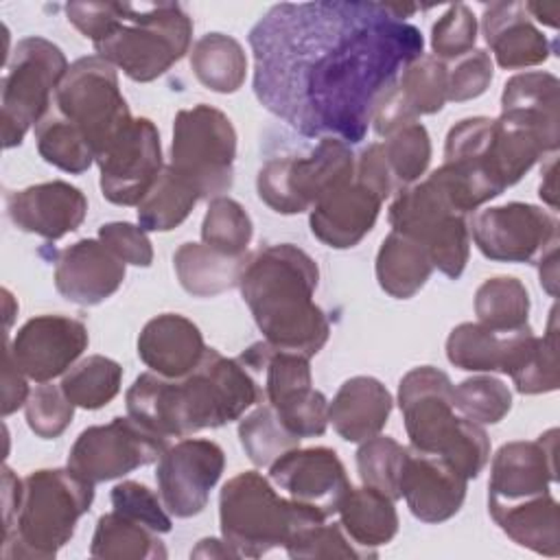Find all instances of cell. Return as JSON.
Returning <instances> with one entry per match:
<instances>
[{
	"instance_id": "obj_48",
	"label": "cell",
	"mask_w": 560,
	"mask_h": 560,
	"mask_svg": "<svg viewBox=\"0 0 560 560\" xmlns=\"http://www.w3.org/2000/svg\"><path fill=\"white\" fill-rule=\"evenodd\" d=\"M477 42V18L466 4H451L431 28L433 57L455 61L470 52Z\"/></svg>"
},
{
	"instance_id": "obj_43",
	"label": "cell",
	"mask_w": 560,
	"mask_h": 560,
	"mask_svg": "<svg viewBox=\"0 0 560 560\" xmlns=\"http://www.w3.org/2000/svg\"><path fill=\"white\" fill-rule=\"evenodd\" d=\"M252 236V219L238 201L230 197L210 199L201 223V238L206 245L228 256H247V245Z\"/></svg>"
},
{
	"instance_id": "obj_57",
	"label": "cell",
	"mask_w": 560,
	"mask_h": 560,
	"mask_svg": "<svg viewBox=\"0 0 560 560\" xmlns=\"http://www.w3.org/2000/svg\"><path fill=\"white\" fill-rule=\"evenodd\" d=\"M525 11L529 13V18H536L538 22L556 28L558 26V4H538V2H525Z\"/></svg>"
},
{
	"instance_id": "obj_50",
	"label": "cell",
	"mask_w": 560,
	"mask_h": 560,
	"mask_svg": "<svg viewBox=\"0 0 560 560\" xmlns=\"http://www.w3.org/2000/svg\"><path fill=\"white\" fill-rule=\"evenodd\" d=\"M112 505L116 512L151 527L158 534H166L173 527L164 503L158 499L153 490H149L140 481L116 483L112 488Z\"/></svg>"
},
{
	"instance_id": "obj_15",
	"label": "cell",
	"mask_w": 560,
	"mask_h": 560,
	"mask_svg": "<svg viewBox=\"0 0 560 560\" xmlns=\"http://www.w3.org/2000/svg\"><path fill=\"white\" fill-rule=\"evenodd\" d=\"M468 230L477 249L497 262H534L558 245L556 217L523 201L479 210L468 221Z\"/></svg>"
},
{
	"instance_id": "obj_23",
	"label": "cell",
	"mask_w": 560,
	"mask_h": 560,
	"mask_svg": "<svg viewBox=\"0 0 560 560\" xmlns=\"http://www.w3.org/2000/svg\"><path fill=\"white\" fill-rule=\"evenodd\" d=\"M7 212L22 232L59 241L85 221L88 199L77 186L55 179L9 192Z\"/></svg>"
},
{
	"instance_id": "obj_35",
	"label": "cell",
	"mask_w": 560,
	"mask_h": 560,
	"mask_svg": "<svg viewBox=\"0 0 560 560\" xmlns=\"http://www.w3.org/2000/svg\"><path fill=\"white\" fill-rule=\"evenodd\" d=\"M190 68L208 90L232 94L245 81L247 57L238 39L232 35L206 33L190 50Z\"/></svg>"
},
{
	"instance_id": "obj_39",
	"label": "cell",
	"mask_w": 560,
	"mask_h": 560,
	"mask_svg": "<svg viewBox=\"0 0 560 560\" xmlns=\"http://www.w3.org/2000/svg\"><path fill=\"white\" fill-rule=\"evenodd\" d=\"M238 440L245 455L258 468H269L287 451L300 446V438L287 429L269 402L241 420Z\"/></svg>"
},
{
	"instance_id": "obj_8",
	"label": "cell",
	"mask_w": 560,
	"mask_h": 560,
	"mask_svg": "<svg viewBox=\"0 0 560 560\" xmlns=\"http://www.w3.org/2000/svg\"><path fill=\"white\" fill-rule=\"evenodd\" d=\"M387 219L394 232L413 238L427 249L433 269L453 280L464 273L470 254L468 219L451 206L433 175L400 188Z\"/></svg>"
},
{
	"instance_id": "obj_16",
	"label": "cell",
	"mask_w": 560,
	"mask_h": 560,
	"mask_svg": "<svg viewBox=\"0 0 560 560\" xmlns=\"http://www.w3.org/2000/svg\"><path fill=\"white\" fill-rule=\"evenodd\" d=\"M96 164L103 197L116 206H138L164 168L158 127L149 118H131Z\"/></svg>"
},
{
	"instance_id": "obj_24",
	"label": "cell",
	"mask_w": 560,
	"mask_h": 560,
	"mask_svg": "<svg viewBox=\"0 0 560 560\" xmlns=\"http://www.w3.org/2000/svg\"><path fill=\"white\" fill-rule=\"evenodd\" d=\"M383 199L361 182L324 195L308 214L311 232L317 241L332 249H350L359 245L374 228Z\"/></svg>"
},
{
	"instance_id": "obj_14",
	"label": "cell",
	"mask_w": 560,
	"mask_h": 560,
	"mask_svg": "<svg viewBox=\"0 0 560 560\" xmlns=\"http://www.w3.org/2000/svg\"><path fill=\"white\" fill-rule=\"evenodd\" d=\"M166 448L168 438L153 433L131 416H118L81 431L70 448L68 468L90 483H101L158 462Z\"/></svg>"
},
{
	"instance_id": "obj_6",
	"label": "cell",
	"mask_w": 560,
	"mask_h": 560,
	"mask_svg": "<svg viewBox=\"0 0 560 560\" xmlns=\"http://www.w3.org/2000/svg\"><path fill=\"white\" fill-rule=\"evenodd\" d=\"M94 483L70 468H42L22 479L15 512L4 521V558L48 560L72 538L90 510Z\"/></svg>"
},
{
	"instance_id": "obj_40",
	"label": "cell",
	"mask_w": 560,
	"mask_h": 560,
	"mask_svg": "<svg viewBox=\"0 0 560 560\" xmlns=\"http://www.w3.org/2000/svg\"><path fill=\"white\" fill-rule=\"evenodd\" d=\"M35 140L39 155L66 173L81 175L92 166V162H96L83 133L57 112L42 118V122L35 127Z\"/></svg>"
},
{
	"instance_id": "obj_44",
	"label": "cell",
	"mask_w": 560,
	"mask_h": 560,
	"mask_svg": "<svg viewBox=\"0 0 560 560\" xmlns=\"http://www.w3.org/2000/svg\"><path fill=\"white\" fill-rule=\"evenodd\" d=\"M521 394H547L558 389V339H556V308L551 311L549 328L542 337H534L525 357L508 374Z\"/></svg>"
},
{
	"instance_id": "obj_18",
	"label": "cell",
	"mask_w": 560,
	"mask_h": 560,
	"mask_svg": "<svg viewBox=\"0 0 560 560\" xmlns=\"http://www.w3.org/2000/svg\"><path fill=\"white\" fill-rule=\"evenodd\" d=\"M90 343L83 322L68 315L31 317L13 337L7 339L18 368L35 383H50L66 374Z\"/></svg>"
},
{
	"instance_id": "obj_33",
	"label": "cell",
	"mask_w": 560,
	"mask_h": 560,
	"mask_svg": "<svg viewBox=\"0 0 560 560\" xmlns=\"http://www.w3.org/2000/svg\"><path fill=\"white\" fill-rule=\"evenodd\" d=\"M558 88L551 72H521L508 79L501 94V114L516 116L551 138L558 136Z\"/></svg>"
},
{
	"instance_id": "obj_41",
	"label": "cell",
	"mask_w": 560,
	"mask_h": 560,
	"mask_svg": "<svg viewBox=\"0 0 560 560\" xmlns=\"http://www.w3.org/2000/svg\"><path fill=\"white\" fill-rule=\"evenodd\" d=\"M396 88L416 118L435 114L448 101V66L442 59L422 52L405 66Z\"/></svg>"
},
{
	"instance_id": "obj_49",
	"label": "cell",
	"mask_w": 560,
	"mask_h": 560,
	"mask_svg": "<svg viewBox=\"0 0 560 560\" xmlns=\"http://www.w3.org/2000/svg\"><path fill=\"white\" fill-rule=\"evenodd\" d=\"M291 558H376L374 553L357 547L343 532L341 523H317L302 532L289 547Z\"/></svg>"
},
{
	"instance_id": "obj_38",
	"label": "cell",
	"mask_w": 560,
	"mask_h": 560,
	"mask_svg": "<svg viewBox=\"0 0 560 560\" xmlns=\"http://www.w3.org/2000/svg\"><path fill=\"white\" fill-rule=\"evenodd\" d=\"M122 368L103 354H90L77 361L61 378L63 394L74 407L101 409L120 392Z\"/></svg>"
},
{
	"instance_id": "obj_7",
	"label": "cell",
	"mask_w": 560,
	"mask_h": 560,
	"mask_svg": "<svg viewBox=\"0 0 560 560\" xmlns=\"http://www.w3.org/2000/svg\"><path fill=\"white\" fill-rule=\"evenodd\" d=\"M326 518L308 505L284 499L256 470L232 477L219 494V525L223 540L238 558H260L289 547L302 532Z\"/></svg>"
},
{
	"instance_id": "obj_56",
	"label": "cell",
	"mask_w": 560,
	"mask_h": 560,
	"mask_svg": "<svg viewBox=\"0 0 560 560\" xmlns=\"http://www.w3.org/2000/svg\"><path fill=\"white\" fill-rule=\"evenodd\" d=\"M192 558H238L236 551L225 542L217 538H203L197 542V547L190 551Z\"/></svg>"
},
{
	"instance_id": "obj_19",
	"label": "cell",
	"mask_w": 560,
	"mask_h": 560,
	"mask_svg": "<svg viewBox=\"0 0 560 560\" xmlns=\"http://www.w3.org/2000/svg\"><path fill=\"white\" fill-rule=\"evenodd\" d=\"M269 479L293 501L313 508L324 518L339 512L352 488L339 455L328 446L287 451L269 466Z\"/></svg>"
},
{
	"instance_id": "obj_32",
	"label": "cell",
	"mask_w": 560,
	"mask_h": 560,
	"mask_svg": "<svg viewBox=\"0 0 560 560\" xmlns=\"http://www.w3.org/2000/svg\"><path fill=\"white\" fill-rule=\"evenodd\" d=\"M431 271L433 265L427 249L413 238L392 230L381 243L376 254V280L387 295L396 300L413 298L427 284Z\"/></svg>"
},
{
	"instance_id": "obj_26",
	"label": "cell",
	"mask_w": 560,
	"mask_h": 560,
	"mask_svg": "<svg viewBox=\"0 0 560 560\" xmlns=\"http://www.w3.org/2000/svg\"><path fill=\"white\" fill-rule=\"evenodd\" d=\"M206 352L203 335L188 317L162 313L138 335V357L155 374L182 378L192 372Z\"/></svg>"
},
{
	"instance_id": "obj_37",
	"label": "cell",
	"mask_w": 560,
	"mask_h": 560,
	"mask_svg": "<svg viewBox=\"0 0 560 560\" xmlns=\"http://www.w3.org/2000/svg\"><path fill=\"white\" fill-rule=\"evenodd\" d=\"M475 315L479 324L497 332L529 326V293L518 278H488L475 293Z\"/></svg>"
},
{
	"instance_id": "obj_58",
	"label": "cell",
	"mask_w": 560,
	"mask_h": 560,
	"mask_svg": "<svg viewBox=\"0 0 560 560\" xmlns=\"http://www.w3.org/2000/svg\"><path fill=\"white\" fill-rule=\"evenodd\" d=\"M540 199H545L553 210L558 208V201H556V160L551 158L545 175H542V182H540Z\"/></svg>"
},
{
	"instance_id": "obj_21",
	"label": "cell",
	"mask_w": 560,
	"mask_h": 560,
	"mask_svg": "<svg viewBox=\"0 0 560 560\" xmlns=\"http://www.w3.org/2000/svg\"><path fill=\"white\" fill-rule=\"evenodd\" d=\"M466 488L468 477L451 462L409 446L400 477V497L418 521L442 523L455 516L466 499Z\"/></svg>"
},
{
	"instance_id": "obj_22",
	"label": "cell",
	"mask_w": 560,
	"mask_h": 560,
	"mask_svg": "<svg viewBox=\"0 0 560 560\" xmlns=\"http://www.w3.org/2000/svg\"><path fill=\"white\" fill-rule=\"evenodd\" d=\"M125 280V262L98 238H81L55 260V287L79 306H96L112 298Z\"/></svg>"
},
{
	"instance_id": "obj_30",
	"label": "cell",
	"mask_w": 560,
	"mask_h": 560,
	"mask_svg": "<svg viewBox=\"0 0 560 560\" xmlns=\"http://www.w3.org/2000/svg\"><path fill=\"white\" fill-rule=\"evenodd\" d=\"M179 284L195 298H212L238 287L247 256H228L206 243H184L173 254Z\"/></svg>"
},
{
	"instance_id": "obj_2",
	"label": "cell",
	"mask_w": 560,
	"mask_h": 560,
	"mask_svg": "<svg viewBox=\"0 0 560 560\" xmlns=\"http://www.w3.org/2000/svg\"><path fill=\"white\" fill-rule=\"evenodd\" d=\"M262 400L256 378L238 359L206 348L199 365L182 378L140 374L127 389V413L162 438H188L238 420Z\"/></svg>"
},
{
	"instance_id": "obj_54",
	"label": "cell",
	"mask_w": 560,
	"mask_h": 560,
	"mask_svg": "<svg viewBox=\"0 0 560 560\" xmlns=\"http://www.w3.org/2000/svg\"><path fill=\"white\" fill-rule=\"evenodd\" d=\"M26 374L18 368L11 352L4 348V372H2V416L18 411L28 400Z\"/></svg>"
},
{
	"instance_id": "obj_36",
	"label": "cell",
	"mask_w": 560,
	"mask_h": 560,
	"mask_svg": "<svg viewBox=\"0 0 560 560\" xmlns=\"http://www.w3.org/2000/svg\"><path fill=\"white\" fill-rule=\"evenodd\" d=\"M197 201L199 195L195 188L166 164L147 197L138 203V225L144 232H168L190 214Z\"/></svg>"
},
{
	"instance_id": "obj_27",
	"label": "cell",
	"mask_w": 560,
	"mask_h": 560,
	"mask_svg": "<svg viewBox=\"0 0 560 560\" xmlns=\"http://www.w3.org/2000/svg\"><path fill=\"white\" fill-rule=\"evenodd\" d=\"M392 407V394L378 378L352 376L328 405V422L346 442H363L385 429Z\"/></svg>"
},
{
	"instance_id": "obj_13",
	"label": "cell",
	"mask_w": 560,
	"mask_h": 560,
	"mask_svg": "<svg viewBox=\"0 0 560 560\" xmlns=\"http://www.w3.org/2000/svg\"><path fill=\"white\" fill-rule=\"evenodd\" d=\"M57 114L74 125L98 158L133 118L118 88L116 68L98 55L70 63L55 96Z\"/></svg>"
},
{
	"instance_id": "obj_9",
	"label": "cell",
	"mask_w": 560,
	"mask_h": 560,
	"mask_svg": "<svg viewBox=\"0 0 560 560\" xmlns=\"http://www.w3.org/2000/svg\"><path fill=\"white\" fill-rule=\"evenodd\" d=\"M357 158L348 142L319 138L308 155H284L267 160L256 177L262 203L280 214L311 210L324 195L354 179Z\"/></svg>"
},
{
	"instance_id": "obj_55",
	"label": "cell",
	"mask_w": 560,
	"mask_h": 560,
	"mask_svg": "<svg viewBox=\"0 0 560 560\" xmlns=\"http://www.w3.org/2000/svg\"><path fill=\"white\" fill-rule=\"evenodd\" d=\"M538 271H540V284L545 287V291L556 295V284H558V245L549 247L538 258Z\"/></svg>"
},
{
	"instance_id": "obj_5",
	"label": "cell",
	"mask_w": 560,
	"mask_h": 560,
	"mask_svg": "<svg viewBox=\"0 0 560 560\" xmlns=\"http://www.w3.org/2000/svg\"><path fill=\"white\" fill-rule=\"evenodd\" d=\"M398 405L411 448L440 455L468 479L490 459V440L481 424L455 416L453 383L433 365L409 370L398 385Z\"/></svg>"
},
{
	"instance_id": "obj_28",
	"label": "cell",
	"mask_w": 560,
	"mask_h": 560,
	"mask_svg": "<svg viewBox=\"0 0 560 560\" xmlns=\"http://www.w3.org/2000/svg\"><path fill=\"white\" fill-rule=\"evenodd\" d=\"M488 512L508 538L536 553L556 558L560 556V518L558 501L551 492L516 499L492 501L488 499Z\"/></svg>"
},
{
	"instance_id": "obj_3",
	"label": "cell",
	"mask_w": 560,
	"mask_h": 560,
	"mask_svg": "<svg viewBox=\"0 0 560 560\" xmlns=\"http://www.w3.org/2000/svg\"><path fill=\"white\" fill-rule=\"evenodd\" d=\"M317 262L291 243L267 245L247 256L238 289L265 341L315 357L330 337L326 313L313 302Z\"/></svg>"
},
{
	"instance_id": "obj_29",
	"label": "cell",
	"mask_w": 560,
	"mask_h": 560,
	"mask_svg": "<svg viewBox=\"0 0 560 560\" xmlns=\"http://www.w3.org/2000/svg\"><path fill=\"white\" fill-rule=\"evenodd\" d=\"M529 332V326L510 332H497L479 322H464L451 330L446 339V357L459 370L505 374L514 352Z\"/></svg>"
},
{
	"instance_id": "obj_45",
	"label": "cell",
	"mask_w": 560,
	"mask_h": 560,
	"mask_svg": "<svg viewBox=\"0 0 560 560\" xmlns=\"http://www.w3.org/2000/svg\"><path fill=\"white\" fill-rule=\"evenodd\" d=\"M455 409L477 422V424H497L512 409L510 387L494 376H472L453 387Z\"/></svg>"
},
{
	"instance_id": "obj_20",
	"label": "cell",
	"mask_w": 560,
	"mask_h": 560,
	"mask_svg": "<svg viewBox=\"0 0 560 560\" xmlns=\"http://www.w3.org/2000/svg\"><path fill=\"white\" fill-rule=\"evenodd\" d=\"M556 448V429H549L534 442L516 440L503 444L492 457L488 499L516 501L549 492V486L558 479Z\"/></svg>"
},
{
	"instance_id": "obj_17",
	"label": "cell",
	"mask_w": 560,
	"mask_h": 560,
	"mask_svg": "<svg viewBox=\"0 0 560 560\" xmlns=\"http://www.w3.org/2000/svg\"><path fill=\"white\" fill-rule=\"evenodd\" d=\"M225 453L212 440L184 438L158 459V488L164 508L177 518L197 516L221 479Z\"/></svg>"
},
{
	"instance_id": "obj_10",
	"label": "cell",
	"mask_w": 560,
	"mask_h": 560,
	"mask_svg": "<svg viewBox=\"0 0 560 560\" xmlns=\"http://www.w3.org/2000/svg\"><path fill=\"white\" fill-rule=\"evenodd\" d=\"M234 158L236 131L221 109L199 103L177 112L168 166L195 188L199 199H217L232 188Z\"/></svg>"
},
{
	"instance_id": "obj_11",
	"label": "cell",
	"mask_w": 560,
	"mask_h": 560,
	"mask_svg": "<svg viewBox=\"0 0 560 560\" xmlns=\"http://www.w3.org/2000/svg\"><path fill=\"white\" fill-rule=\"evenodd\" d=\"M68 68L61 48L46 37L31 35L15 44L2 77L0 120L4 149L18 147L26 131L42 122L48 114L50 96H55Z\"/></svg>"
},
{
	"instance_id": "obj_52",
	"label": "cell",
	"mask_w": 560,
	"mask_h": 560,
	"mask_svg": "<svg viewBox=\"0 0 560 560\" xmlns=\"http://www.w3.org/2000/svg\"><path fill=\"white\" fill-rule=\"evenodd\" d=\"M98 241L107 245L125 265L149 267L153 262V247L140 225L114 221L98 228Z\"/></svg>"
},
{
	"instance_id": "obj_47",
	"label": "cell",
	"mask_w": 560,
	"mask_h": 560,
	"mask_svg": "<svg viewBox=\"0 0 560 560\" xmlns=\"http://www.w3.org/2000/svg\"><path fill=\"white\" fill-rule=\"evenodd\" d=\"M31 431L42 440L59 438L74 416L72 400L63 394L61 385L39 383L24 405Z\"/></svg>"
},
{
	"instance_id": "obj_12",
	"label": "cell",
	"mask_w": 560,
	"mask_h": 560,
	"mask_svg": "<svg viewBox=\"0 0 560 560\" xmlns=\"http://www.w3.org/2000/svg\"><path fill=\"white\" fill-rule=\"evenodd\" d=\"M238 361L256 378L262 398L291 433L302 440L326 431L328 400L313 387L311 365L304 354L280 350L269 341H256L241 352Z\"/></svg>"
},
{
	"instance_id": "obj_51",
	"label": "cell",
	"mask_w": 560,
	"mask_h": 560,
	"mask_svg": "<svg viewBox=\"0 0 560 560\" xmlns=\"http://www.w3.org/2000/svg\"><path fill=\"white\" fill-rule=\"evenodd\" d=\"M494 77V63L481 48H472L448 68V101L462 103L481 96Z\"/></svg>"
},
{
	"instance_id": "obj_31",
	"label": "cell",
	"mask_w": 560,
	"mask_h": 560,
	"mask_svg": "<svg viewBox=\"0 0 560 560\" xmlns=\"http://www.w3.org/2000/svg\"><path fill=\"white\" fill-rule=\"evenodd\" d=\"M339 523L346 536L361 549L376 556V547L387 545L398 532L394 501L376 488H350L339 505Z\"/></svg>"
},
{
	"instance_id": "obj_4",
	"label": "cell",
	"mask_w": 560,
	"mask_h": 560,
	"mask_svg": "<svg viewBox=\"0 0 560 560\" xmlns=\"http://www.w3.org/2000/svg\"><path fill=\"white\" fill-rule=\"evenodd\" d=\"M68 22L131 81L162 77L190 48L192 18L179 2H68Z\"/></svg>"
},
{
	"instance_id": "obj_34",
	"label": "cell",
	"mask_w": 560,
	"mask_h": 560,
	"mask_svg": "<svg viewBox=\"0 0 560 560\" xmlns=\"http://www.w3.org/2000/svg\"><path fill=\"white\" fill-rule=\"evenodd\" d=\"M90 556L101 560H162L168 553L158 532L114 510L98 518Z\"/></svg>"
},
{
	"instance_id": "obj_53",
	"label": "cell",
	"mask_w": 560,
	"mask_h": 560,
	"mask_svg": "<svg viewBox=\"0 0 560 560\" xmlns=\"http://www.w3.org/2000/svg\"><path fill=\"white\" fill-rule=\"evenodd\" d=\"M354 179L361 182L363 186H368L372 192H376L383 201L389 195L398 192V186H396L394 175L387 166L381 142H372L359 153L357 166H354Z\"/></svg>"
},
{
	"instance_id": "obj_25",
	"label": "cell",
	"mask_w": 560,
	"mask_h": 560,
	"mask_svg": "<svg viewBox=\"0 0 560 560\" xmlns=\"http://www.w3.org/2000/svg\"><path fill=\"white\" fill-rule=\"evenodd\" d=\"M481 31L497 63L505 70L529 68L549 59V42L534 26L525 2L508 0L488 4L483 9Z\"/></svg>"
},
{
	"instance_id": "obj_1",
	"label": "cell",
	"mask_w": 560,
	"mask_h": 560,
	"mask_svg": "<svg viewBox=\"0 0 560 560\" xmlns=\"http://www.w3.org/2000/svg\"><path fill=\"white\" fill-rule=\"evenodd\" d=\"M418 7L363 0L273 4L249 31L254 94L306 138L361 142L374 105L422 55Z\"/></svg>"
},
{
	"instance_id": "obj_46",
	"label": "cell",
	"mask_w": 560,
	"mask_h": 560,
	"mask_svg": "<svg viewBox=\"0 0 560 560\" xmlns=\"http://www.w3.org/2000/svg\"><path fill=\"white\" fill-rule=\"evenodd\" d=\"M381 144L398 190L420 182L431 162V138L424 125L411 122Z\"/></svg>"
},
{
	"instance_id": "obj_42",
	"label": "cell",
	"mask_w": 560,
	"mask_h": 560,
	"mask_svg": "<svg viewBox=\"0 0 560 560\" xmlns=\"http://www.w3.org/2000/svg\"><path fill=\"white\" fill-rule=\"evenodd\" d=\"M409 448L389 435H374L357 451V470L363 486L376 488L392 501L400 499V477Z\"/></svg>"
}]
</instances>
